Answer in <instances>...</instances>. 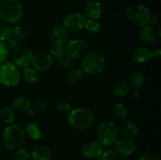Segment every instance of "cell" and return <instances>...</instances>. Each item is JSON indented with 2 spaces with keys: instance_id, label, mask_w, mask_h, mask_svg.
Wrapping results in <instances>:
<instances>
[{
  "instance_id": "cell-1",
  "label": "cell",
  "mask_w": 161,
  "mask_h": 160,
  "mask_svg": "<svg viewBox=\"0 0 161 160\" xmlns=\"http://www.w3.org/2000/svg\"><path fill=\"white\" fill-rule=\"evenodd\" d=\"M26 133L21 126L11 124L6 126L3 131V144L8 151H15L25 144Z\"/></svg>"
},
{
  "instance_id": "cell-2",
  "label": "cell",
  "mask_w": 161,
  "mask_h": 160,
  "mask_svg": "<svg viewBox=\"0 0 161 160\" xmlns=\"http://www.w3.org/2000/svg\"><path fill=\"white\" fill-rule=\"evenodd\" d=\"M67 120L75 130H83L90 128L94 122V113L85 108H76L68 113Z\"/></svg>"
},
{
  "instance_id": "cell-3",
  "label": "cell",
  "mask_w": 161,
  "mask_h": 160,
  "mask_svg": "<svg viewBox=\"0 0 161 160\" xmlns=\"http://www.w3.org/2000/svg\"><path fill=\"white\" fill-rule=\"evenodd\" d=\"M23 14V6L19 0H2L0 3V17L6 23H17Z\"/></svg>"
},
{
  "instance_id": "cell-4",
  "label": "cell",
  "mask_w": 161,
  "mask_h": 160,
  "mask_svg": "<svg viewBox=\"0 0 161 160\" xmlns=\"http://www.w3.org/2000/svg\"><path fill=\"white\" fill-rule=\"evenodd\" d=\"M97 142L102 147H108L114 145L119 140V130L115 122L104 121L99 125L97 131Z\"/></svg>"
},
{
  "instance_id": "cell-5",
  "label": "cell",
  "mask_w": 161,
  "mask_h": 160,
  "mask_svg": "<svg viewBox=\"0 0 161 160\" xmlns=\"http://www.w3.org/2000/svg\"><path fill=\"white\" fill-rule=\"evenodd\" d=\"M105 58L102 53L97 51H92L84 56L82 61L81 68L84 74L97 75L105 70Z\"/></svg>"
},
{
  "instance_id": "cell-6",
  "label": "cell",
  "mask_w": 161,
  "mask_h": 160,
  "mask_svg": "<svg viewBox=\"0 0 161 160\" xmlns=\"http://www.w3.org/2000/svg\"><path fill=\"white\" fill-rule=\"evenodd\" d=\"M21 78L19 67L14 62L6 61L0 64V84L7 88L14 87Z\"/></svg>"
},
{
  "instance_id": "cell-7",
  "label": "cell",
  "mask_w": 161,
  "mask_h": 160,
  "mask_svg": "<svg viewBox=\"0 0 161 160\" xmlns=\"http://www.w3.org/2000/svg\"><path fill=\"white\" fill-rule=\"evenodd\" d=\"M126 16L127 20L133 24L142 28L149 24L151 14L146 6L141 4H133L127 8Z\"/></svg>"
},
{
  "instance_id": "cell-8",
  "label": "cell",
  "mask_w": 161,
  "mask_h": 160,
  "mask_svg": "<svg viewBox=\"0 0 161 160\" xmlns=\"http://www.w3.org/2000/svg\"><path fill=\"white\" fill-rule=\"evenodd\" d=\"M89 49V44L86 39H77L71 40L64 46L65 54L71 59H78L86 54Z\"/></svg>"
},
{
  "instance_id": "cell-9",
  "label": "cell",
  "mask_w": 161,
  "mask_h": 160,
  "mask_svg": "<svg viewBox=\"0 0 161 160\" xmlns=\"http://www.w3.org/2000/svg\"><path fill=\"white\" fill-rule=\"evenodd\" d=\"M86 18L84 15L78 12L69 13L63 20V26L69 31L77 32L84 28Z\"/></svg>"
},
{
  "instance_id": "cell-10",
  "label": "cell",
  "mask_w": 161,
  "mask_h": 160,
  "mask_svg": "<svg viewBox=\"0 0 161 160\" xmlns=\"http://www.w3.org/2000/svg\"><path fill=\"white\" fill-rule=\"evenodd\" d=\"M32 50L26 45H20L16 47L12 53L13 62L19 67H25L29 66L33 57Z\"/></svg>"
},
{
  "instance_id": "cell-11",
  "label": "cell",
  "mask_w": 161,
  "mask_h": 160,
  "mask_svg": "<svg viewBox=\"0 0 161 160\" xmlns=\"http://www.w3.org/2000/svg\"><path fill=\"white\" fill-rule=\"evenodd\" d=\"M69 31L62 24H57L53 25L49 33V41L52 45H61L65 46L69 42Z\"/></svg>"
},
{
  "instance_id": "cell-12",
  "label": "cell",
  "mask_w": 161,
  "mask_h": 160,
  "mask_svg": "<svg viewBox=\"0 0 161 160\" xmlns=\"http://www.w3.org/2000/svg\"><path fill=\"white\" fill-rule=\"evenodd\" d=\"M32 67H34L37 72H46L53 64V57L50 53L46 52H39L33 55L31 62Z\"/></svg>"
},
{
  "instance_id": "cell-13",
  "label": "cell",
  "mask_w": 161,
  "mask_h": 160,
  "mask_svg": "<svg viewBox=\"0 0 161 160\" xmlns=\"http://www.w3.org/2000/svg\"><path fill=\"white\" fill-rule=\"evenodd\" d=\"M153 58V50L149 47L139 46L134 49L130 53V59L135 64H144Z\"/></svg>"
},
{
  "instance_id": "cell-14",
  "label": "cell",
  "mask_w": 161,
  "mask_h": 160,
  "mask_svg": "<svg viewBox=\"0 0 161 160\" xmlns=\"http://www.w3.org/2000/svg\"><path fill=\"white\" fill-rule=\"evenodd\" d=\"M115 145V152L118 156L127 157L134 154L136 150V144L132 139L123 138L118 140Z\"/></svg>"
},
{
  "instance_id": "cell-15",
  "label": "cell",
  "mask_w": 161,
  "mask_h": 160,
  "mask_svg": "<svg viewBox=\"0 0 161 160\" xmlns=\"http://www.w3.org/2000/svg\"><path fill=\"white\" fill-rule=\"evenodd\" d=\"M138 39L145 45H154L157 43L159 38L153 27L147 24L140 28L138 31Z\"/></svg>"
},
{
  "instance_id": "cell-16",
  "label": "cell",
  "mask_w": 161,
  "mask_h": 160,
  "mask_svg": "<svg viewBox=\"0 0 161 160\" xmlns=\"http://www.w3.org/2000/svg\"><path fill=\"white\" fill-rule=\"evenodd\" d=\"M102 152H103V147L97 141H89L86 143L81 149L83 156L89 159L98 158Z\"/></svg>"
},
{
  "instance_id": "cell-17",
  "label": "cell",
  "mask_w": 161,
  "mask_h": 160,
  "mask_svg": "<svg viewBox=\"0 0 161 160\" xmlns=\"http://www.w3.org/2000/svg\"><path fill=\"white\" fill-rule=\"evenodd\" d=\"M118 130L122 136L127 139H133L138 133V128L136 123L129 119H125L123 121Z\"/></svg>"
},
{
  "instance_id": "cell-18",
  "label": "cell",
  "mask_w": 161,
  "mask_h": 160,
  "mask_svg": "<svg viewBox=\"0 0 161 160\" xmlns=\"http://www.w3.org/2000/svg\"><path fill=\"white\" fill-rule=\"evenodd\" d=\"M85 17L89 20H98L102 13V7L101 3L97 0L88 2L84 9Z\"/></svg>"
},
{
  "instance_id": "cell-19",
  "label": "cell",
  "mask_w": 161,
  "mask_h": 160,
  "mask_svg": "<svg viewBox=\"0 0 161 160\" xmlns=\"http://www.w3.org/2000/svg\"><path fill=\"white\" fill-rule=\"evenodd\" d=\"M13 36L17 40H24L29 37L31 34V28L25 22L18 21L12 28Z\"/></svg>"
},
{
  "instance_id": "cell-20",
  "label": "cell",
  "mask_w": 161,
  "mask_h": 160,
  "mask_svg": "<svg viewBox=\"0 0 161 160\" xmlns=\"http://www.w3.org/2000/svg\"><path fill=\"white\" fill-rule=\"evenodd\" d=\"M30 154L32 160H52L53 158L52 152L45 146H36Z\"/></svg>"
},
{
  "instance_id": "cell-21",
  "label": "cell",
  "mask_w": 161,
  "mask_h": 160,
  "mask_svg": "<svg viewBox=\"0 0 161 160\" xmlns=\"http://www.w3.org/2000/svg\"><path fill=\"white\" fill-rule=\"evenodd\" d=\"M25 133L29 136L31 139L37 141L42 137V131L38 125L37 122H29L25 125Z\"/></svg>"
},
{
  "instance_id": "cell-22",
  "label": "cell",
  "mask_w": 161,
  "mask_h": 160,
  "mask_svg": "<svg viewBox=\"0 0 161 160\" xmlns=\"http://www.w3.org/2000/svg\"><path fill=\"white\" fill-rule=\"evenodd\" d=\"M130 85L127 82L124 80H120L117 83H115L113 88V92L116 97H124L128 95L130 93Z\"/></svg>"
},
{
  "instance_id": "cell-23",
  "label": "cell",
  "mask_w": 161,
  "mask_h": 160,
  "mask_svg": "<svg viewBox=\"0 0 161 160\" xmlns=\"http://www.w3.org/2000/svg\"><path fill=\"white\" fill-rule=\"evenodd\" d=\"M12 106L14 109L17 110L22 112H27L29 109H31V101L28 98L25 97H18L14 100L12 103Z\"/></svg>"
},
{
  "instance_id": "cell-24",
  "label": "cell",
  "mask_w": 161,
  "mask_h": 160,
  "mask_svg": "<svg viewBox=\"0 0 161 160\" xmlns=\"http://www.w3.org/2000/svg\"><path fill=\"white\" fill-rule=\"evenodd\" d=\"M22 76L26 83H31V84L36 83L39 78L37 71L31 66H27V67H24L23 72H22Z\"/></svg>"
},
{
  "instance_id": "cell-25",
  "label": "cell",
  "mask_w": 161,
  "mask_h": 160,
  "mask_svg": "<svg viewBox=\"0 0 161 160\" xmlns=\"http://www.w3.org/2000/svg\"><path fill=\"white\" fill-rule=\"evenodd\" d=\"M146 82V75L142 72H135L130 75L129 80V85L135 89H139L144 85Z\"/></svg>"
},
{
  "instance_id": "cell-26",
  "label": "cell",
  "mask_w": 161,
  "mask_h": 160,
  "mask_svg": "<svg viewBox=\"0 0 161 160\" xmlns=\"http://www.w3.org/2000/svg\"><path fill=\"white\" fill-rule=\"evenodd\" d=\"M84 76V72L80 67H73L68 72L67 81L71 84H75L78 83Z\"/></svg>"
},
{
  "instance_id": "cell-27",
  "label": "cell",
  "mask_w": 161,
  "mask_h": 160,
  "mask_svg": "<svg viewBox=\"0 0 161 160\" xmlns=\"http://www.w3.org/2000/svg\"><path fill=\"white\" fill-rule=\"evenodd\" d=\"M0 119L5 123L11 125L15 121V115L12 108L4 106L0 109Z\"/></svg>"
},
{
  "instance_id": "cell-28",
  "label": "cell",
  "mask_w": 161,
  "mask_h": 160,
  "mask_svg": "<svg viewBox=\"0 0 161 160\" xmlns=\"http://www.w3.org/2000/svg\"><path fill=\"white\" fill-rule=\"evenodd\" d=\"M111 111L113 115L119 119H125L128 116V111L123 104L115 103L112 106Z\"/></svg>"
},
{
  "instance_id": "cell-29",
  "label": "cell",
  "mask_w": 161,
  "mask_h": 160,
  "mask_svg": "<svg viewBox=\"0 0 161 160\" xmlns=\"http://www.w3.org/2000/svg\"><path fill=\"white\" fill-rule=\"evenodd\" d=\"M31 154L29 151L25 147H20L14 152L9 160H28Z\"/></svg>"
},
{
  "instance_id": "cell-30",
  "label": "cell",
  "mask_w": 161,
  "mask_h": 160,
  "mask_svg": "<svg viewBox=\"0 0 161 160\" xmlns=\"http://www.w3.org/2000/svg\"><path fill=\"white\" fill-rule=\"evenodd\" d=\"M85 29L91 34H97L101 31L102 25L97 20H89L86 19V24H85Z\"/></svg>"
},
{
  "instance_id": "cell-31",
  "label": "cell",
  "mask_w": 161,
  "mask_h": 160,
  "mask_svg": "<svg viewBox=\"0 0 161 160\" xmlns=\"http://www.w3.org/2000/svg\"><path fill=\"white\" fill-rule=\"evenodd\" d=\"M47 108H48V100H47V97H44L38 98L33 104V110L37 112L45 111Z\"/></svg>"
},
{
  "instance_id": "cell-32",
  "label": "cell",
  "mask_w": 161,
  "mask_h": 160,
  "mask_svg": "<svg viewBox=\"0 0 161 160\" xmlns=\"http://www.w3.org/2000/svg\"><path fill=\"white\" fill-rule=\"evenodd\" d=\"M72 59H71L68 55L64 54L61 57L56 59V64L60 68L67 69L72 66Z\"/></svg>"
},
{
  "instance_id": "cell-33",
  "label": "cell",
  "mask_w": 161,
  "mask_h": 160,
  "mask_svg": "<svg viewBox=\"0 0 161 160\" xmlns=\"http://www.w3.org/2000/svg\"><path fill=\"white\" fill-rule=\"evenodd\" d=\"M13 36L12 28L6 24H0V40L5 42Z\"/></svg>"
},
{
  "instance_id": "cell-34",
  "label": "cell",
  "mask_w": 161,
  "mask_h": 160,
  "mask_svg": "<svg viewBox=\"0 0 161 160\" xmlns=\"http://www.w3.org/2000/svg\"><path fill=\"white\" fill-rule=\"evenodd\" d=\"M57 110L61 113H69V111L72 110V107H71L70 103L69 101L63 99H60L56 102L55 104Z\"/></svg>"
},
{
  "instance_id": "cell-35",
  "label": "cell",
  "mask_w": 161,
  "mask_h": 160,
  "mask_svg": "<svg viewBox=\"0 0 161 160\" xmlns=\"http://www.w3.org/2000/svg\"><path fill=\"white\" fill-rule=\"evenodd\" d=\"M99 160H120L119 157L117 154L115 152V151L108 149V150H103L100 156L98 157Z\"/></svg>"
},
{
  "instance_id": "cell-36",
  "label": "cell",
  "mask_w": 161,
  "mask_h": 160,
  "mask_svg": "<svg viewBox=\"0 0 161 160\" xmlns=\"http://www.w3.org/2000/svg\"><path fill=\"white\" fill-rule=\"evenodd\" d=\"M65 54V50H64V46H61V45H52L51 49L50 50V55L53 58L58 59V58L61 57Z\"/></svg>"
},
{
  "instance_id": "cell-37",
  "label": "cell",
  "mask_w": 161,
  "mask_h": 160,
  "mask_svg": "<svg viewBox=\"0 0 161 160\" xmlns=\"http://www.w3.org/2000/svg\"><path fill=\"white\" fill-rule=\"evenodd\" d=\"M9 56V50L4 42L0 40V64L6 62Z\"/></svg>"
},
{
  "instance_id": "cell-38",
  "label": "cell",
  "mask_w": 161,
  "mask_h": 160,
  "mask_svg": "<svg viewBox=\"0 0 161 160\" xmlns=\"http://www.w3.org/2000/svg\"><path fill=\"white\" fill-rule=\"evenodd\" d=\"M138 160H160L157 155L153 153H146L142 155Z\"/></svg>"
},
{
  "instance_id": "cell-39",
  "label": "cell",
  "mask_w": 161,
  "mask_h": 160,
  "mask_svg": "<svg viewBox=\"0 0 161 160\" xmlns=\"http://www.w3.org/2000/svg\"><path fill=\"white\" fill-rule=\"evenodd\" d=\"M17 39H16V38H14V36H12L10 39L7 40V44H6V45H7L8 49L9 48L15 49L16 47H17Z\"/></svg>"
},
{
  "instance_id": "cell-40",
  "label": "cell",
  "mask_w": 161,
  "mask_h": 160,
  "mask_svg": "<svg viewBox=\"0 0 161 160\" xmlns=\"http://www.w3.org/2000/svg\"><path fill=\"white\" fill-rule=\"evenodd\" d=\"M158 22H159V19L158 17H157V16H155V15L151 16L150 20H149V24H149L150 26L152 27L156 26V25L158 24Z\"/></svg>"
},
{
  "instance_id": "cell-41",
  "label": "cell",
  "mask_w": 161,
  "mask_h": 160,
  "mask_svg": "<svg viewBox=\"0 0 161 160\" xmlns=\"http://www.w3.org/2000/svg\"><path fill=\"white\" fill-rule=\"evenodd\" d=\"M131 97H133L135 100H138L141 97V93H140L139 89H136L135 91H133L131 93Z\"/></svg>"
},
{
  "instance_id": "cell-42",
  "label": "cell",
  "mask_w": 161,
  "mask_h": 160,
  "mask_svg": "<svg viewBox=\"0 0 161 160\" xmlns=\"http://www.w3.org/2000/svg\"><path fill=\"white\" fill-rule=\"evenodd\" d=\"M153 57L155 58H160L161 56V50L160 49L157 48L153 50Z\"/></svg>"
},
{
  "instance_id": "cell-43",
  "label": "cell",
  "mask_w": 161,
  "mask_h": 160,
  "mask_svg": "<svg viewBox=\"0 0 161 160\" xmlns=\"http://www.w3.org/2000/svg\"><path fill=\"white\" fill-rule=\"evenodd\" d=\"M27 112H28V115L29 116H33L35 114V111L34 110H31V109H29L28 111H27Z\"/></svg>"
},
{
  "instance_id": "cell-44",
  "label": "cell",
  "mask_w": 161,
  "mask_h": 160,
  "mask_svg": "<svg viewBox=\"0 0 161 160\" xmlns=\"http://www.w3.org/2000/svg\"><path fill=\"white\" fill-rule=\"evenodd\" d=\"M1 149H2V143L1 141H0V151H1Z\"/></svg>"
}]
</instances>
